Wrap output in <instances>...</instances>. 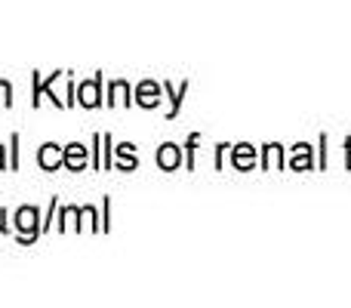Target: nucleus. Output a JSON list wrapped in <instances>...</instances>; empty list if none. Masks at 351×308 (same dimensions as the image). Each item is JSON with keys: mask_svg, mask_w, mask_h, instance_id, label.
<instances>
[{"mask_svg": "<svg viewBox=\"0 0 351 308\" xmlns=\"http://www.w3.org/2000/svg\"><path fill=\"white\" fill-rule=\"evenodd\" d=\"M0 169H3V145H0Z\"/></svg>", "mask_w": 351, "mask_h": 308, "instance_id": "9", "label": "nucleus"}, {"mask_svg": "<svg viewBox=\"0 0 351 308\" xmlns=\"http://www.w3.org/2000/svg\"><path fill=\"white\" fill-rule=\"evenodd\" d=\"M37 163H40L43 169H59L62 167V152L56 142H47V145L40 148V154H37Z\"/></svg>", "mask_w": 351, "mask_h": 308, "instance_id": "2", "label": "nucleus"}, {"mask_svg": "<svg viewBox=\"0 0 351 308\" xmlns=\"http://www.w3.org/2000/svg\"><path fill=\"white\" fill-rule=\"evenodd\" d=\"M62 163H65L68 169H84L86 167V148L84 145H68L65 152H62Z\"/></svg>", "mask_w": 351, "mask_h": 308, "instance_id": "3", "label": "nucleus"}, {"mask_svg": "<svg viewBox=\"0 0 351 308\" xmlns=\"http://www.w3.org/2000/svg\"><path fill=\"white\" fill-rule=\"evenodd\" d=\"M0 105H12V86L0 80Z\"/></svg>", "mask_w": 351, "mask_h": 308, "instance_id": "7", "label": "nucleus"}, {"mask_svg": "<svg viewBox=\"0 0 351 308\" xmlns=\"http://www.w3.org/2000/svg\"><path fill=\"white\" fill-rule=\"evenodd\" d=\"M0 231H6V225H3V210H0Z\"/></svg>", "mask_w": 351, "mask_h": 308, "instance_id": "8", "label": "nucleus"}, {"mask_svg": "<svg viewBox=\"0 0 351 308\" xmlns=\"http://www.w3.org/2000/svg\"><path fill=\"white\" fill-rule=\"evenodd\" d=\"M99 84H102V78H93L90 84L80 86V90H77V93H80L77 102L86 105V108H96V105H99Z\"/></svg>", "mask_w": 351, "mask_h": 308, "instance_id": "4", "label": "nucleus"}, {"mask_svg": "<svg viewBox=\"0 0 351 308\" xmlns=\"http://www.w3.org/2000/svg\"><path fill=\"white\" fill-rule=\"evenodd\" d=\"M158 163L164 169H176V167H179V148H176V145H164V148H160V154H158Z\"/></svg>", "mask_w": 351, "mask_h": 308, "instance_id": "6", "label": "nucleus"}, {"mask_svg": "<svg viewBox=\"0 0 351 308\" xmlns=\"http://www.w3.org/2000/svg\"><path fill=\"white\" fill-rule=\"evenodd\" d=\"M158 96H160V90L154 84H142L139 86V105H145V108H154V105L160 102Z\"/></svg>", "mask_w": 351, "mask_h": 308, "instance_id": "5", "label": "nucleus"}, {"mask_svg": "<svg viewBox=\"0 0 351 308\" xmlns=\"http://www.w3.org/2000/svg\"><path fill=\"white\" fill-rule=\"evenodd\" d=\"M40 216H37V210L34 206H22V210L16 213V228H19V235H22V244H28V241H34L37 235H40Z\"/></svg>", "mask_w": 351, "mask_h": 308, "instance_id": "1", "label": "nucleus"}]
</instances>
